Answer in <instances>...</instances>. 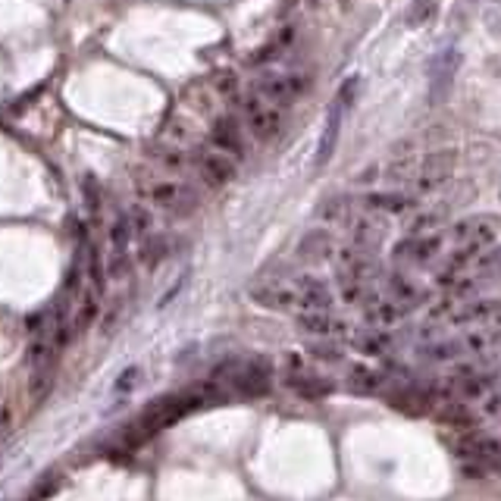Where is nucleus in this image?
Returning a JSON list of instances; mask_svg holds the SVG:
<instances>
[{
  "label": "nucleus",
  "mask_w": 501,
  "mask_h": 501,
  "mask_svg": "<svg viewBox=\"0 0 501 501\" xmlns=\"http://www.w3.org/2000/svg\"><path fill=\"white\" fill-rule=\"evenodd\" d=\"M132 179H136V192L142 194V201H148L157 210L169 213L173 219L188 217L198 207L194 188L182 179H157V176H151V169H144V176L138 169H132Z\"/></svg>",
  "instance_id": "obj_1"
},
{
  "label": "nucleus",
  "mask_w": 501,
  "mask_h": 501,
  "mask_svg": "<svg viewBox=\"0 0 501 501\" xmlns=\"http://www.w3.org/2000/svg\"><path fill=\"white\" fill-rule=\"evenodd\" d=\"M201 401H204L201 395H167V398L151 401V405L142 411V417H138L136 423L126 426V442L129 445L148 442V439H154L160 430H167V426H173L176 420L185 417L188 411H194Z\"/></svg>",
  "instance_id": "obj_2"
},
{
  "label": "nucleus",
  "mask_w": 501,
  "mask_h": 501,
  "mask_svg": "<svg viewBox=\"0 0 501 501\" xmlns=\"http://www.w3.org/2000/svg\"><path fill=\"white\" fill-rule=\"evenodd\" d=\"M238 113H242L244 129H248V136L254 138V142H273L285 126L283 110L273 107V103H267V101H260L254 91L242 94V101H238Z\"/></svg>",
  "instance_id": "obj_3"
},
{
  "label": "nucleus",
  "mask_w": 501,
  "mask_h": 501,
  "mask_svg": "<svg viewBox=\"0 0 501 501\" xmlns=\"http://www.w3.org/2000/svg\"><path fill=\"white\" fill-rule=\"evenodd\" d=\"M501 279V244L495 248H486L473 264L467 267L464 273H457L445 289L451 292V298H467L473 295L476 289H486V285L498 283Z\"/></svg>",
  "instance_id": "obj_4"
},
{
  "label": "nucleus",
  "mask_w": 501,
  "mask_h": 501,
  "mask_svg": "<svg viewBox=\"0 0 501 501\" xmlns=\"http://www.w3.org/2000/svg\"><path fill=\"white\" fill-rule=\"evenodd\" d=\"M217 376H223L226 382H232V386H235L242 395H248V398H258V395L270 392L273 366H270V360H264V357L232 360V364H226L223 373H217Z\"/></svg>",
  "instance_id": "obj_5"
},
{
  "label": "nucleus",
  "mask_w": 501,
  "mask_h": 501,
  "mask_svg": "<svg viewBox=\"0 0 501 501\" xmlns=\"http://www.w3.org/2000/svg\"><path fill=\"white\" fill-rule=\"evenodd\" d=\"M432 316L445 320L448 326H480V323H492L495 316H501V298H476V301L464 304H455V298H448L432 310Z\"/></svg>",
  "instance_id": "obj_6"
},
{
  "label": "nucleus",
  "mask_w": 501,
  "mask_h": 501,
  "mask_svg": "<svg viewBox=\"0 0 501 501\" xmlns=\"http://www.w3.org/2000/svg\"><path fill=\"white\" fill-rule=\"evenodd\" d=\"M308 85H310V78L301 76V72H267L264 78H258V85L250 91H254L260 101L285 110L289 103H295L298 97L308 91Z\"/></svg>",
  "instance_id": "obj_7"
},
{
  "label": "nucleus",
  "mask_w": 501,
  "mask_h": 501,
  "mask_svg": "<svg viewBox=\"0 0 501 501\" xmlns=\"http://www.w3.org/2000/svg\"><path fill=\"white\" fill-rule=\"evenodd\" d=\"M192 160H194V176H198V182L204 188H210V192L226 188L238 173V160H232L229 154H219L210 144H207V148H194Z\"/></svg>",
  "instance_id": "obj_8"
},
{
  "label": "nucleus",
  "mask_w": 501,
  "mask_h": 501,
  "mask_svg": "<svg viewBox=\"0 0 501 501\" xmlns=\"http://www.w3.org/2000/svg\"><path fill=\"white\" fill-rule=\"evenodd\" d=\"M445 235L439 232H423V235H407L392 248V260L398 267H430L442 254Z\"/></svg>",
  "instance_id": "obj_9"
},
{
  "label": "nucleus",
  "mask_w": 501,
  "mask_h": 501,
  "mask_svg": "<svg viewBox=\"0 0 501 501\" xmlns=\"http://www.w3.org/2000/svg\"><path fill=\"white\" fill-rule=\"evenodd\" d=\"M210 148L219 154H229L232 160H244L248 157V142H244V129L235 116H217L210 126Z\"/></svg>",
  "instance_id": "obj_10"
},
{
  "label": "nucleus",
  "mask_w": 501,
  "mask_h": 501,
  "mask_svg": "<svg viewBox=\"0 0 501 501\" xmlns=\"http://www.w3.org/2000/svg\"><path fill=\"white\" fill-rule=\"evenodd\" d=\"M354 88H357V78H348L345 85L339 88V97H335L333 110H329L326 116V129H323V138H320V151H316V163H326L329 157H333L335 151V142H339V129H341V116H345L348 103H351L354 97Z\"/></svg>",
  "instance_id": "obj_11"
},
{
  "label": "nucleus",
  "mask_w": 501,
  "mask_h": 501,
  "mask_svg": "<svg viewBox=\"0 0 501 501\" xmlns=\"http://www.w3.org/2000/svg\"><path fill=\"white\" fill-rule=\"evenodd\" d=\"M364 210L373 217H411L420 210L417 194H405V192H370L364 194Z\"/></svg>",
  "instance_id": "obj_12"
},
{
  "label": "nucleus",
  "mask_w": 501,
  "mask_h": 501,
  "mask_svg": "<svg viewBox=\"0 0 501 501\" xmlns=\"http://www.w3.org/2000/svg\"><path fill=\"white\" fill-rule=\"evenodd\" d=\"M495 235H498V219L495 217H467V219H461V223H455L448 229V242L451 244H492L495 242Z\"/></svg>",
  "instance_id": "obj_13"
},
{
  "label": "nucleus",
  "mask_w": 501,
  "mask_h": 501,
  "mask_svg": "<svg viewBox=\"0 0 501 501\" xmlns=\"http://www.w3.org/2000/svg\"><path fill=\"white\" fill-rule=\"evenodd\" d=\"M250 301L260 304L267 310H283V314H298L301 304H298V292L292 283H264L250 289Z\"/></svg>",
  "instance_id": "obj_14"
},
{
  "label": "nucleus",
  "mask_w": 501,
  "mask_h": 501,
  "mask_svg": "<svg viewBox=\"0 0 501 501\" xmlns=\"http://www.w3.org/2000/svg\"><path fill=\"white\" fill-rule=\"evenodd\" d=\"M285 386H289L292 392L301 395V398H326V395L333 392V382H329L326 376H316V373L304 370L301 360H298V357H289Z\"/></svg>",
  "instance_id": "obj_15"
},
{
  "label": "nucleus",
  "mask_w": 501,
  "mask_h": 501,
  "mask_svg": "<svg viewBox=\"0 0 501 501\" xmlns=\"http://www.w3.org/2000/svg\"><path fill=\"white\" fill-rule=\"evenodd\" d=\"M298 329L308 335H316V339H339V335H348V323L333 316L329 310H298Z\"/></svg>",
  "instance_id": "obj_16"
},
{
  "label": "nucleus",
  "mask_w": 501,
  "mask_h": 501,
  "mask_svg": "<svg viewBox=\"0 0 501 501\" xmlns=\"http://www.w3.org/2000/svg\"><path fill=\"white\" fill-rule=\"evenodd\" d=\"M292 285H295L298 292V304H301V310H329L333 308V289H329L323 279L310 276V273H301V276L292 279Z\"/></svg>",
  "instance_id": "obj_17"
},
{
  "label": "nucleus",
  "mask_w": 501,
  "mask_h": 501,
  "mask_svg": "<svg viewBox=\"0 0 501 501\" xmlns=\"http://www.w3.org/2000/svg\"><path fill=\"white\" fill-rule=\"evenodd\" d=\"M407 310L401 308L398 301H392V298H380L373 295L370 301H366V323L376 329H386V326H395L398 320H405Z\"/></svg>",
  "instance_id": "obj_18"
},
{
  "label": "nucleus",
  "mask_w": 501,
  "mask_h": 501,
  "mask_svg": "<svg viewBox=\"0 0 501 501\" xmlns=\"http://www.w3.org/2000/svg\"><path fill=\"white\" fill-rule=\"evenodd\" d=\"M97 314H101V295H97L94 289L82 292V295H78V304H76V314H72V323H70L72 335H82L85 329L94 326Z\"/></svg>",
  "instance_id": "obj_19"
},
{
  "label": "nucleus",
  "mask_w": 501,
  "mask_h": 501,
  "mask_svg": "<svg viewBox=\"0 0 501 501\" xmlns=\"http://www.w3.org/2000/svg\"><path fill=\"white\" fill-rule=\"evenodd\" d=\"M167 258H169V242H167V238L157 235V232H151V235L142 238V248H138V264H142L144 270L154 273Z\"/></svg>",
  "instance_id": "obj_20"
},
{
  "label": "nucleus",
  "mask_w": 501,
  "mask_h": 501,
  "mask_svg": "<svg viewBox=\"0 0 501 501\" xmlns=\"http://www.w3.org/2000/svg\"><path fill=\"white\" fill-rule=\"evenodd\" d=\"M298 254H301L304 260H329L335 254V244L333 238H329V232H308V235L301 238V244H298Z\"/></svg>",
  "instance_id": "obj_21"
},
{
  "label": "nucleus",
  "mask_w": 501,
  "mask_h": 501,
  "mask_svg": "<svg viewBox=\"0 0 501 501\" xmlns=\"http://www.w3.org/2000/svg\"><path fill=\"white\" fill-rule=\"evenodd\" d=\"M351 345L357 348L360 354H370V357H382V354H389V348H392V335L386 333V329H366V333L354 335Z\"/></svg>",
  "instance_id": "obj_22"
},
{
  "label": "nucleus",
  "mask_w": 501,
  "mask_h": 501,
  "mask_svg": "<svg viewBox=\"0 0 501 501\" xmlns=\"http://www.w3.org/2000/svg\"><path fill=\"white\" fill-rule=\"evenodd\" d=\"M210 88L213 94H217V101L223 103H232V107H238V101H242V82H238V72L232 70H219L217 76L210 78Z\"/></svg>",
  "instance_id": "obj_23"
},
{
  "label": "nucleus",
  "mask_w": 501,
  "mask_h": 501,
  "mask_svg": "<svg viewBox=\"0 0 501 501\" xmlns=\"http://www.w3.org/2000/svg\"><path fill=\"white\" fill-rule=\"evenodd\" d=\"M160 138L167 144H173V148H192V142H194L192 122L182 119V116H176V119H167V122H163V129H160Z\"/></svg>",
  "instance_id": "obj_24"
},
{
  "label": "nucleus",
  "mask_w": 501,
  "mask_h": 501,
  "mask_svg": "<svg viewBox=\"0 0 501 501\" xmlns=\"http://www.w3.org/2000/svg\"><path fill=\"white\" fill-rule=\"evenodd\" d=\"M132 242H136V232H132V226H129V217H126V213H119V217L107 226L110 250H129Z\"/></svg>",
  "instance_id": "obj_25"
},
{
  "label": "nucleus",
  "mask_w": 501,
  "mask_h": 501,
  "mask_svg": "<svg viewBox=\"0 0 501 501\" xmlns=\"http://www.w3.org/2000/svg\"><path fill=\"white\" fill-rule=\"evenodd\" d=\"M348 386L354 389V392H380L382 389V373L370 370V366H351V373H348Z\"/></svg>",
  "instance_id": "obj_26"
},
{
  "label": "nucleus",
  "mask_w": 501,
  "mask_h": 501,
  "mask_svg": "<svg viewBox=\"0 0 501 501\" xmlns=\"http://www.w3.org/2000/svg\"><path fill=\"white\" fill-rule=\"evenodd\" d=\"M126 217H129V226L136 235H151V232L157 229V219H154V210H151V204H132L129 210H126Z\"/></svg>",
  "instance_id": "obj_27"
},
{
  "label": "nucleus",
  "mask_w": 501,
  "mask_h": 501,
  "mask_svg": "<svg viewBox=\"0 0 501 501\" xmlns=\"http://www.w3.org/2000/svg\"><path fill=\"white\" fill-rule=\"evenodd\" d=\"M316 217H320L323 223H348V219H351V201L341 198V194H335V198L323 201L320 210H316Z\"/></svg>",
  "instance_id": "obj_28"
},
{
  "label": "nucleus",
  "mask_w": 501,
  "mask_h": 501,
  "mask_svg": "<svg viewBox=\"0 0 501 501\" xmlns=\"http://www.w3.org/2000/svg\"><path fill=\"white\" fill-rule=\"evenodd\" d=\"M103 273L107 279H126L132 273V258L129 250H110L107 264H103Z\"/></svg>",
  "instance_id": "obj_29"
},
{
  "label": "nucleus",
  "mask_w": 501,
  "mask_h": 501,
  "mask_svg": "<svg viewBox=\"0 0 501 501\" xmlns=\"http://www.w3.org/2000/svg\"><path fill=\"white\" fill-rule=\"evenodd\" d=\"M436 13H439L436 0H414L411 10H407V22H411V26H423V22H432Z\"/></svg>",
  "instance_id": "obj_30"
},
{
  "label": "nucleus",
  "mask_w": 501,
  "mask_h": 501,
  "mask_svg": "<svg viewBox=\"0 0 501 501\" xmlns=\"http://www.w3.org/2000/svg\"><path fill=\"white\" fill-rule=\"evenodd\" d=\"M455 66H457V53L455 51L442 53V57L432 63V78H436L439 88H445V85H448V78L455 76Z\"/></svg>",
  "instance_id": "obj_31"
},
{
  "label": "nucleus",
  "mask_w": 501,
  "mask_h": 501,
  "mask_svg": "<svg viewBox=\"0 0 501 501\" xmlns=\"http://www.w3.org/2000/svg\"><path fill=\"white\" fill-rule=\"evenodd\" d=\"M292 38H295V32H292V29H283V32H279L276 38L267 41V47L258 53V63H264V60H273V57H276V53H283L285 47H289V41H292Z\"/></svg>",
  "instance_id": "obj_32"
},
{
  "label": "nucleus",
  "mask_w": 501,
  "mask_h": 501,
  "mask_svg": "<svg viewBox=\"0 0 501 501\" xmlns=\"http://www.w3.org/2000/svg\"><path fill=\"white\" fill-rule=\"evenodd\" d=\"M310 354L320 360H341V351L335 345H314L310 348Z\"/></svg>",
  "instance_id": "obj_33"
},
{
  "label": "nucleus",
  "mask_w": 501,
  "mask_h": 501,
  "mask_svg": "<svg viewBox=\"0 0 501 501\" xmlns=\"http://www.w3.org/2000/svg\"><path fill=\"white\" fill-rule=\"evenodd\" d=\"M136 376H138V366H129V370L122 373V380L116 382V392H129L136 386Z\"/></svg>",
  "instance_id": "obj_34"
},
{
  "label": "nucleus",
  "mask_w": 501,
  "mask_h": 501,
  "mask_svg": "<svg viewBox=\"0 0 501 501\" xmlns=\"http://www.w3.org/2000/svg\"><path fill=\"white\" fill-rule=\"evenodd\" d=\"M53 492H57V480H51V482H47V486H45V482H41V486L35 489V492H32V498H29V501H41V498H51Z\"/></svg>",
  "instance_id": "obj_35"
}]
</instances>
